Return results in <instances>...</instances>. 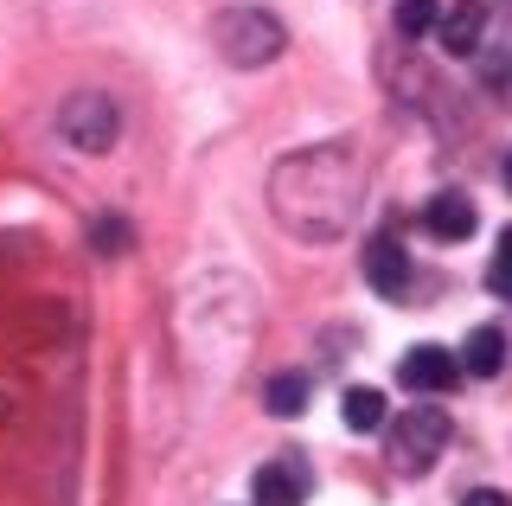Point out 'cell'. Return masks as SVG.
<instances>
[{"label": "cell", "mask_w": 512, "mask_h": 506, "mask_svg": "<svg viewBox=\"0 0 512 506\" xmlns=\"http://www.w3.org/2000/svg\"><path fill=\"white\" fill-rule=\"evenodd\" d=\"M212 39H218V52L231 58V65H269V58L282 52V20L276 13H263V7H224L218 13V26H212Z\"/></svg>", "instance_id": "6da1fadb"}, {"label": "cell", "mask_w": 512, "mask_h": 506, "mask_svg": "<svg viewBox=\"0 0 512 506\" xmlns=\"http://www.w3.org/2000/svg\"><path fill=\"white\" fill-rule=\"evenodd\" d=\"M442 449H448V417L436 404H410L391 423V468L397 474H429Z\"/></svg>", "instance_id": "7a4b0ae2"}, {"label": "cell", "mask_w": 512, "mask_h": 506, "mask_svg": "<svg viewBox=\"0 0 512 506\" xmlns=\"http://www.w3.org/2000/svg\"><path fill=\"white\" fill-rule=\"evenodd\" d=\"M58 135L71 141L77 154H103V148H116L122 116H116V103H109V97L77 90V97H64V109H58Z\"/></svg>", "instance_id": "3957f363"}, {"label": "cell", "mask_w": 512, "mask_h": 506, "mask_svg": "<svg viewBox=\"0 0 512 506\" xmlns=\"http://www.w3.org/2000/svg\"><path fill=\"white\" fill-rule=\"evenodd\" d=\"M397 378H404L410 391H429V398H442V391L461 385V359L448 353V346L423 340V346H410V353L397 359Z\"/></svg>", "instance_id": "277c9868"}, {"label": "cell", "mask_w": 512, "mask_h": 506, "mask_svg": "<svg viewBox=\"0 0 512 506\" xmlns=\"http://www.w3.org/2000/svg\"><path fill=\"white\" fill-rule=\"evenodd\" d=\"M250 500L256 506H301L308 500V462L301 455H276L250 474Z\"/></svg>", "instance_id": "5b68a950"}, {"label": "cell", "mask_w": 512, "mask_h": 506, "mask_svg": "<svg viewBox=\"0 0 512 506\" xmlns=\"http://www.w3.org/2000/svg\"><path fill=\"white\" fill-rule=\"evenodd\" d=\"M365 282H372L384 302L410 295V250L397 244V237H372V244H365Z\"/></svg>", "instance_id": "8992f818"}, {"label": "cell", "mask_w": 512, "mask_h": 506, "mask_svg": "<svg viewBox=\"0 0 512 506\" xmlns=\"http://www.w3.org/2000/svg\"><path fill=\"white\" fill-rule=\"evenodd\" d=\"M423 225H429V237H442V244H468L474 225H480V212H474L468 193H436L423 205Z\"/></svg>", "instance_id": "52a82bcc"}, {"label": "cell", "mask_w": 512, "mask_h": 506, "mask_svg": "<svg viewBox=\"0 0 512 506\" xmlns=\"http://www.w3.org/2000/svg\"><path fill=\"white\" fill-rule=\"evenodd\" d=\"M480 33H487V7H480V0H461V7H448L442 26H436V39H442L448 58H474V52H480Z\"/></svg>", "instance_id": "ba28073f"}, {"label": "cell", "mask_w": 512, "mask_h": 506, "mask_svg": "<svg viewBox=\"0 0 512 506\" xmlns=\"http://www.w3.org/2000/svg\"><path fill=\"white\" fill-rule=\"evenodd\" d=\"M500 366H506V334H500V327H474V334L461 340V372L493 378Z\"/></svg>", "instance_id": "9c48e42d"}, {"label": "cell", "mask_w": 512, "mask_h": 506, "mask_svg": "<svg viewBox=\"0 0 512 506\" xmlns=\"http://www.w3.org/2000/svg\"><path fill=\"white\" fill-rule=\"evenodd\" d=\"M340 417H346V430H352V436H372V430H384V423H391V410H384V391L352 385L346 398H340Z\"/></svg>", "instance_id": "30bf717a"}, {"label": "cell", "mask_w": 512, "mask_h": 506, "mask_svg": "<svg viewBox=\"0 0 512 506\" xmlns=\"http://www.w3.org/2000/svg\"><path fill=\"white\" fill-rule=\"evenodd\" d=\"M263 404L276 410V417H301V410H308V372H282V378H269Z\"/></svg>", "instance_id": "8fae6325"}, {"label": "cell", "mask_w": 512, "mask_h": 506, "mask_svg": "<svg viewBox=\"0 0 512 506\" xmlns=\"http://www.w3.org/2000/svg\"><path fill=\"white\" fill-rule=\"evenodd\" d=\"M436 26H442L436 0H397V33L404 39H423V33H436Z\"/></svg>", "instance_id": "7c38bea8"}, {"label": "cell", "mask_w": 512, "mask_h": 506, "mask_svg": "<svg viewBox=\"0 0 512 506\" xmlns=\"http://www.w3.org/2000/svg\"><path fill=\"white\" fill-rule=\"evenodd\" d=\"M90 244H96V257H122V250L135 244V231H128L122 218H96V225H90Z\"/></svg>", "instance_id": "4fadbf2b"}, {"label": "cell", "mask_w": 512, "mask_h": 506, "mask_svg": "<svg viewBox=\"0 0 512 506\" xmlns=\"http://www.w3.org/2000/svg\"><path fill=\"white\" fill-rule=\"evenodd\" d=\"M487 289L493 295H512V225L500 231V250H493V263H487Z\"/></svg>", "instance_id": "5bb4252c"}, {"label": "cell", "mask_w": 512, "mask_h": 506, "mask_svg": "<svg viewBox=\"0 0 512 506\" xmlns=\"http://www.w3.org/2000/svg\"><path fill=\"white\" fill-rule=\"evenodd\" d=\"M461 506H512L500 487H474V494H461Z\"/></svg>", "instance_id": "9a60e30c"}, {"label": "cell", "mask_w": 512, "mask_h": 506, "mask_svg": "<svg viewBox=\"0 0 512 506\" xmlns=\"http://www.w3.org/2000/svg\"><path fill=\"white\" fill-rule=\"evenodd\" d=\"M500 180H506V186H512V154H506V167H500Z\"/></svg>", "instance_id": "2e32d148"}]
</instances>
